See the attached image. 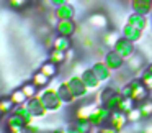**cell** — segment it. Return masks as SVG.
<instances>
[{
    "label": "cell",
    "instance_id": "obj_1",
    "mask_svg": "<svg viewBox=\"0 0 152 133\" xmlns=\"http://www.w3.org/2000/svg\"><path fill=\"white\" fill-rule=\"evenodd\" d=\"M119 92H121L123 97H129V99H132L136 103H142L144 100H147L151 90L144 86L141 77H134V79H131L126 86H123L121 89H119Z\"/></svg>",
    "mask_w": 152,
    "mask_h": 133
},
{
    "label": "cell",
    "instance_id": "obj_2",
    "mask_svg": "<svg viewBox=\"0 0 152 133\" xmlns=\"http://www.w3.org/2000/svg\"><path fill=\"white\" fill-rule=\"evenodd\" d=\"M38 95L43 100V103L48 109V112H57V110H61L64 105V102L61 100L59 94H57V87L48 86V87H44V90H41Z\"/></svg>",
    "mask_w": 152,
    "mask_h": 133
},
{
    "label": "cell",
    "instance_id": "obj_3",
    "mask_svg": "<svg viewBox=\"0 0 152 133\" xmlns=\"http://www.w3.org/2000/svg\"><path fill=\"white\" fill-rule=\"evenodd\" d=\"M111 115L113 112L108 109V107L105 105H96L95 109H93V112L90 113L88 120L90 123H92V126H95V128H102V126H106L110 125V120H111Z\"/></svg>",
    "mask_w": 152,
    "mask_h": 133
},
{
    "label": "cell",
    "instance_id": "obj_4",
    "mask_svg": "<svg viewBox=\"0 0 152 133\" xmlns=\"http://www.w3.org/2000/svg\"><path fill=\"white\" fill-rule=\"evenodd\" d=\"M111 50H113V51H116V53H118L124 61H128L131 56H134V54H136L134 43H132V41H129V40H126L124 36L119 38V40L116 41V44L111 48Z\"/></svg>",
    "mask_w": 152,
    "mask_h": 133
},
{
    "label": "cell",
    "instance_id": "obj_5",
    "mask_svg": "<svg viewBox=\"0 0 152 133\" xmlns=\"http://www.w3.org/2000/svg\"><path fill=\"white\" fill-rule=\"evenodd\" d=\"M67 84H69V87H70V90H72L75 99H83V97L88 94V87L83 84V81L80 76L69 77V79H67Z\"/></svg>",
    "mask_w": 152,
    "mask_h": 133
},
{
    "label": "cell",
    "instance_id": "obj_6",
    "mask_svg": "<svg viewBox=\"0 0 152 133\" xmlns=\"http://www.w3.org/2000/svg\"><path fill=\"white\" fill-rule=\"evenodd\" d=\"M7 133H28L25 122L15 113L7 117Z\"/></svg>",
    "mask_w": 152,
    "mask_h": 133
},
{
    "label": "cell",
    "instance_id": "obj_7",
    "mask_svg": "<svg viewBox=\"0 0 152 133\" xmlns=\"http://www.w3.org/2000/svg\"><path fill=\"white\" fill-rule=\"evenodd\" d=\"M26 107L30 109V112L33 113V117H36V118H41V117L48 115V109L44 107V103H43V100L39 99V95L33 97V99H28Z\"/></svg>",
    "mask_w": 152,
    "mask_h": 133
},
{
    "label": "cell",
    "instance_id": "obj_8",
    "mask_svg": "<svg viewBox=\"0 0 152 133\" xmlns=\"http://www.w3.org/2000/svg\"><path fill=\"white\" fill-rule=\"evenodd\" d=\"M77 30V25L74 20H59L56 25V33L59 36H69L72 38V35L75 33Z\"/></svg>",
    "mask_w": 152,
    "mask_h": 133
},
{
    "label": "cell",
    "instance_id": "obj_9",
    "mask_svg": "<svg viewBox=\"0 0 152 133\" xmlns=\"http://www.w3.org/2000/svg\"><path fill=\"white\" fill-rule=\"evenodd\" d=\"M103 61H105V64H106V66H108L111 71H119V69H121V67L126 64V61L123 59V58L119 56L118 53H116V51H113V50L108 51V53L105 54V59H103Z\"/></svg>",
    "mask_w": 152,
    "mask_h": 133
},
{
    "label": "cell",
    "instance_id": "obj_10",
    "mask_svg": "<svg viewBox=\"0 0 152 133\" xmlns=\"http://www.w3.org/2000/svg\"><path fill=\"white\" fill-rule=\"evenodd\" d=\"M80 77H82L83 84H85L87 87H88V90H95L100 87V84H102V81L96 77V74L92 71V67H88V69H83L82 74H80Z\"/></svg>",
    "mask_w": 152,
    "mask_h": 133
},
{
    "label": "cell",
    "instance_id": "obj_11",
    "mask_svg": "<svg viewBox=\"0 0 152 133\" xmlns=\"http://www.w3.org/2000/svg\"><path fill=\"white\" fill-rule=\"evenodd\" d=\"M90 67H92V71L96 74V77H98L102 82H105V81H108L110 77H111L113 71L105 64V61H95V63H93Z\"/></svg>",
    "mask_w": 152,
    "mask_h": 133
},
{
    "label": "cell",
    "instance_id": "obj_12",
    "mask_svg": "<svg viewBox=\"0 0 152 133\" xmlns=\"http://www.w3.org/2000/svg\"><path fill=\"white\" fill-rule=\"evenodd\" d=\"M87 23L90 27L96 28V30H105V28H108V17L105 13H102V12H95V13H92L88 17Z\"/></svg>",
    "mask_w": 152,
    "mask_h": 133
},
{
    "label": "cell",
    "instance_id": "obj_13",
    "mask_svg": "<svg viewBox=\"0 0 152 133\" xmlns=\"http://www.w3.org/2000/svg\"><path fill=\"white\" fill-rule=\"evenodd\" d=\"M147 15H142V13H137V12H132V13L128 15V20H126V23L132 25V27H136L137 30L144 31L145 28H147L149 21H147Z\"/></svg>",
    "mask_w": 152,
    "mask_h": 133
},
{
    "label": "cell",
    "instance_id": "obj_14",
    "mask_svg": "<svg viewBox=\"0 0 152 133\" xmlns=\"http://www.w3.org/2000/svg\"><path fill=\"white\" fill-rule=\"evenodd\" d=\"M57 94H59L61 100L64 102V105H70V103L75 102V97H74L72 90H70L69 84H67V81H64V82H61L59 86H57Z\"/></svg>",
    "mask_w": 152,
    "mask_h": 133
},
{
    "label": "cell",
    "instance_id": "obj_15",
    "mask_svg": "<svg viewBox=\"0 0 152 133\" xmlns=\"http://www.w3.org/2000/svg\"><path fill=\"white\" fill-rule=\"evenodd\" d=\"M121 36H124L126 40L132 41V43H137V41L142 38V31H141V30H137L136 27H132V25L126 23L124 27H123Z\"/></svg>",
    "mask_w": 152,
    "mask_h": 133
},
{
    "label": "cell",
    "instance_id": "obj_16",
    "mask_svg": "<svg viewBox=\"0 0 152 133\" xmlns=\"http://www.w3.org/2000/svg\"><path fill=\"white\" fill-rule=\"evenodd\" d=\"M128 113L123 112V110H115L111 115V120H110V125L115 126V128L118 130H123L126 126V123H128Z\"/></svg>",
    "mask_w": 152,
    "mask_h": 133
},
{
    "label": "cell",
    "instance_id": "obj_17",
    "mask_svg": "<svg viewBox=\"0 0 152 133\" xmlns=\"http://www.w3.org/2000/svg\"><path fill=\"white\" fill-rule=\"evenodd\" d=\"M131 8L132 12L149 15L152 12V0H131Z\"/></svg>",
    "mask_w": 152,
    "mask_h": 133
},
{
    "label": "cell",
    "instance_id": "obj_18",
    "mask_svg": "<svg viewBox=\"0 0 152 133\" xmlns=\"http://www.w3.org/2000/svg\"><path fill=\"white\" fill-rule=\"evenodd\" d=\"M54 12H56V15H57L59 20H74V17H75V8H74V5H70V4L56 7Z\"/></svg>",
    "mask_w": 152,
    "mask_h": 133
},
{
    "label": "cell",
    "instance_id": "obj_19",
    "mask_svg": "<svg viewBox=\"0 0 152 133\" xmlns=\"http://www.w3.org/2000/svg\"><path fill=\"white\" fill-rule=\"evenodd\" d=\"M126 67H128V71L129 72H137V71H141L142 67H144V58L141 56V54H137L136 53L134 56H131L128 61H126V64H124Z\"/></svg>",
    "mask_w": 152,
    "mask_h": 133
},
{
    "label": "cell",
    "instance_id": "obj_20",
    "mask_svg": "<svg viewBox=\"0 0 152 133\" xmlns=\"http://www.w3.org/2000/svg\"><path fill=\"white\" fill-rule=\"evenodd\" d=\"M13 113L20 117V118L25 122V125H26V126L31 125L33 120L36 118V117H33V113L30 112V109H28L26 105H17V107H15V110H13Z\"/></svg>",
    "mask_w": 152,
    "mask_h": 133
},
{
    "label": "cell",
    "instance_id": "obj_21",
    "mask_svg": "<svg viewBox=\"0 0 152 133\" xmlns=\"http://www.w3.org/2000/svg\"><path fill=\"white\" fill-rule=\"evenodd\" d=\"M53 48L54 50H59V51H69L72 48V40L69 36H59L57 35L53 40Z\"/></svg>",
    "mask_w": 152,
    "mask_h": 133
},
{
    "label": "cell",
    "instance_id": "obj_22",
    "mask_svg": "<svg viewBox=\"0 0 152 133\" xmlns=\"http://www.w3.org/2000/svg\"><path fill=\"white\" fill-rule=\"evenodd\" d=\"M39 71L43 74H46L48 77H51V79H53V77L57 76V72H59V64H56V63H53V61L48 59L46 63L41 64V69Z\"/></svg>",
    "mask_w": 152,
    "mask_h": 133
},
{
    "label": "cell",
    "instance_id": "obj_23",
    "mask_svg": "<svg viewBox=\"0 0 152 133\" xmlns=\"http://www.w3.org/2000/svg\"><path fill=\"white\" fill-rule=\"evenodd\" d=\"M31 82H33L34 86L38 87V89H44V87L49 86L51 77H48L46 74H43L41 71H38V72H34V74H33V77H31Z\"/></svg>",
    "mask_w": 152,
    "mask_h": 133
},
{
    "label": "cell",
    "instance_id": "obj_24",
    "mask_svg": "<svg viewBox=\"0 0 152 133\" xmlns=\"http://www.w3.org/2000/svg\"><path fill=\"white\" fill-rule=\"evenodd\" d=\"M121 38V35L118 33V31H115V30H108V31H105V35L102 36V41H103V44L105 46H110V48H113L116 44V41Z\"/></svg>",
    "mask_w": 152,
    "mask_h": 133
},
{
    "label": "cell",
    "instance_id": "obj_25",
    "mask_svg": "<svg viewBox=\"0 0 152 133\" xmlns=\"http://www.w3.org/2000/svg\"><path fill=\"white\" fill-rule=\"evenodd\" d=\"M121 100H123V95H121V92H116V94H113L111 97H110L108 100H106L105 103H102V105H105V107H108L111 112H115V110H119V103H121Z\"/></svg>",
    "mask_w": 152,
    "mask_h": 133
},
{
    "label": "cell",
    "instance_id": "obj_26",
    "mask_svg": "<svg viewBox=\"0 0 152 133\" xmlns=\"http://www.w3.org/2000/svg\"><path fill=\"white\" fill-rule=\"evenodd\" d=\"M15 102L10 99V97H2L0 99V110L4 112V115H10V113H13L15 110Z\"/></svg>",
    "mask_w": 152,
    "mask_h": 133
},
{
    "label": "cell",
    "instance_id": "obj_27",
    "mask_svg": "<svg viewBox=\"0 0 152 133\" xmlns=\"http://www.w3.org/2000/svg\"><path fill=\"white\" fill-rule=\"evenodd\" d=\"M70 126H74L79 133H90V130L93 128L92 123H90V120H80V118H75V122H74Z\"/></svg>",
    "mask_w": 152,
    "mask_h": 133
},
{
    "label": "cell",
    "instance_id": "obj_28",
    "mask_svg": "<svg viewBox=\"0 0 152 133\" xmlns=\"http://www.w3.org/2000/svg\"><path fill=\"white\" fill-rule=\"evenodd\" d=\"M10 99L15 102V105H26V102H28V97H26V94L21 90V87L20 89H15L13 92L10 94Z\"/></svg>",
    "mask_w": 152,
    "mask_h": 133
},
{
    "label": "cell",
    "instance_id": "obj_29",
    "mask_svg": "<svg viewBox=\"0 0 152 133\" xmlns=\"http://www.w3.org/2000/svg\"><path fill=\"white\" fill-rule=\"evenodd\" d=\"M67 59V51H59V50H51L49 53V61H53V63L56 64H64Z\"/></svg>",
    "mask_w": 152,
    "mask_h": 133
},
{
    "label": "cell",
    "instance_id": "obj_30",
    "mask_svg": "<svg viewBox=\"0 0 152 133\" xmlns=\"http://www.w3.org/2000/svg\"><path fill=\"white\" fill-rule=\"evenodd\" d=\"M141 81L144 82V86L147 87L149 90H152V63L149 64L147 67H144V71H142V74H141Z\"/></svg>",
    "mask_w": 152,
    "mask_h": 133
},
{
    "label": "cell",
    "instance_id": "obj_31",
    "mask_svg": "<svg viewBox=\"0 0 152 133\" xmlns=\"http://www.w3.org/2000/svg\"><path fill=\"white\" fill-rule=\"evenodd\" d=\"M95 107L96 105H83V107H79V109H77L75 117H77V118H80V120H88L90 113L93 112V109H95Z\"/></svg>",
    "mask_w": 152,
    "mask_h": 133
},
{
    "label": "cell",
    "instance_id": "obj_32",
    "mask_svg": "<svg viewBox=\"0 0 152 133\" xmlns=\"http://www.w3.org/2000/svg\"><path fill=\"white\" fill-rule=\"evenodd\" d=\"M21 90H23L25 94H26L28 99H33V97L38 95V87L34 86L33 82H25L23 86H21Z\"/></svg>",
    "mask_w": 152,
    "mask_h": 133
},
{
    "label": "cell",
    "instance_id": "obj_33",
    "mask_svg": "<svg viewBox=\"0 0 152 133\" xmlns=\"http://www.w3.org/2000/svg\"><path fill=\"white\" fill-rule=\"evenodd\" d=\"M30 2L31 0H7L8 7L13 8V10H23L30 5Z\"/></svg>",
    "mask_w": 152,
    "mask_h": 133
},
{
    "label": "cell",
    "instance_id": "obj_34",
    "mask_svg": "<svg viewBox=\"0 0 152 133\" xmlns=\"http://www.w3.org/2000/svg\"><path fill=\"white\" fill-rule=\"evenodd\" d=\"M118 92V89H116L115 86H110V87H105V89L102 90V94H100V103H105L106 100L110 99V97L113 95V94Z\"/></svg>",
    "mask_w": 152,
    "mask_h": 133
},
{
    "label": "cell",
    "instance_id": "obj_35",
    "mask_svg": "<svg viewBox=\"0 0 152 133\" xmlns=\"http://www.w3.org/2000/svg\"><path fill=\"white\" fill-rule=\"evenodd\" d=\"M139 109H141L142 117H144V118L152 117V100H144V102L139 105Z\"/></svg>",
    "mask_w": 152,
    "mask_h": 133
},
{
    "label": "cell",
    "instance_id": "obj_36",
    "mask_svg": "<svg viewBox=\"0 0 152 133\" xmlns=\"http://www.w3.org/2000/svg\"><path fill=\"white\" fill-rule=\"evenodd\" d=\"M134 100H132V99H129V97H123V100H121V103H119V110H123V112H126V113H128L129 112V110H132V109H134Z\"/></svg>",
    "mask_w": 152,
    "mask_h": 133
},
{
    "label": "cell",
    "instance_id": "obj_37",
    "mask_svg": "<svg viewBox=\"0 0 152 133\" xmlns=\"http://www.w3.org/2000/svg\"><path fill=\"white\" fill-rule=\"evenodd\" d=\"M144 117H142V112L139 107H134L132 110H129L128 112V120L129 122H139V120H142Z\"/></svg>",
    "mask_w": 152,
    "mask_h": 133
},
{
    "label": "cell",
    "instance_id": "obj_38",
    "mask_svg": "<svg viewBox=\"0 0 152 133\" xmlns=\"http://www.w3.org/2000/svg\"><path fill=\"white\" fill-rule=\"evenodd\" d=\"M96 133H119V130L115 128V126H111V125H106V126L98 128V132H96Z\"/></svg>",
    "mask_w": 152,
    "mask_h": 133
},
{
    "label": "cell",
    "instance_id": "obj_39",
    "mask_svg": "<svg viewBox=\"0 0 152 133\" xmlns=\"http://www.w3.org/2000/svg\"><path fill=\"white\" fill-rule=\"evenodd\" d=\"M49 2L54 5V8H56V7H61V5H66V4H69V0H49Z\"/></svg>",
    "mask_w": 152,
    "mask_h": 133
},
{
    "label": "cell",
    "instance_id": "obj_40",
    "mask_svg": "<svg viewBox=\"0 0 152 133\" xmlns=\"http://www.w3.org/2000/svg\"><path fill=\"white\" fill-rule=\"evenodd\" d=\"M2 117H4V112H2V110H0V118H2Z\"/></svg>",
    "mask_w": 152,
    "mask_h": 133
}]
</instances>
